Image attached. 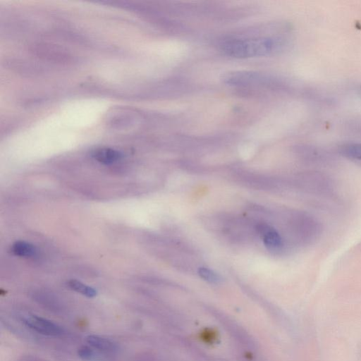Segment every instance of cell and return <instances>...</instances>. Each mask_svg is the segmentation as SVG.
I'll return each mask as SVG.
<instances>
[{"label": "cell", "instance_id": "10", "mask_svg": "<svg viewBox=\"0 0 361 361\" xmlns=\"http://www.w3.org/2000/svg\"><path fill=\"white\" fill-rule=\"evenodd\" d=\"M198 274L202 279L212 283H218L221 281L220 276L209 268L200 267Z\"/></svg>", "mask_w": 361, "mask_h": 361}, {"label": "cell", "instance_id": "12", "mask_svg": "<svg viewBox=\"0 0 361 361\" xmlns=\"http://www.w3.org/2000/svg\"><path fill=\"white\" fill-rule=\"evenodd\" d=\"M18 361H45L41 358L35 356H25L22 357Z\"/></svg>", "mask_w": 361, "mask_h": 361}, {"label": "cell", "instance_id": "9", "mask_svg": "<svg viewBox=\"0 0 361 361\" xmlns=\"http://www.w3.org/2000/svg\"><path fill=\"white\" fill-rule=\"evenodd\" d=\"M68 285L72 290L87 298H94L97 294V290L94 288L87 286L78 280H70L68 282Z\"/></svg>", "mask_w": 361, "mask_h": 361}, {"label": "cell", "instance_id": "4", "mask_svg": "<svg viewBox=\"0 0 361 361\" xmlns=\"http://www.w3.org/2000/svg\"><path fill=\"white\" fill-rule=\"evenodd\" d=\"M91 156L98 162L103 164H111L120 160L122 154L114 149L109 147H99L94 149Z\"/></svg>", "mask_w": 361, "mask_h": 361}, {"label": "cell", "instance_id": "6", "mask_svg": "<svg viewBox=\"0 0 361 361\" xmlns=\"http://www.w3.org/2000/svg\"><path fill=\"white\" fill-rule=\"evenodd\" d=\"M87 342L93 348L105 352H111L116 350V345L112 341L97 335H89L86 338Z\"/></svg>", "mask_w": 361, "mask_h": 361}, {"label": "cell", "instance_id": "11", "mask_svg": "<svg viewBox=\"0 0 361 361\" xmlns=\"http://www.w3.org/2000/svg\"><path fill=\"white\" fill-rule=\"evenodd\" d=\"M78 355L82 360L85 361L92 360L95 357L94 350L87 346L80 348L78 350Z\"/></svg>", "mask_w": 361, "mask_h": 361}, {"label": "cell", "instance_id": "7", "mask_svg": "<svg viewBox=\"0 0 361 361\" xmlns=\"http://www.w3.org/2000/svg\"><path fill=\"white\" fill-rule=\"evenodd\" d=\"M338 152L346 158L361 161V143L345 142L338 147Z\"/></svg>", "mask_w": 361, "mask_h": 361}, {"label": "cell", "instance_id": "8", "mask_svg": "<svg viewBox=\"0 0 361 361\" xmlns=\"http://www.w3.org/2000/svg\"><path fill=\"white\" fill-rule=\"evenodd\" d=\"M12 252L18 257H32L37 255L36 247L25 241H17L11 247Z\"/></svg>", "mask_w": 361, "mask_h": 361}, {"label": "cell", "instance_id": "2", "mask_svg": "<svg viewBox=\"0 0 361 361\" xmlns=\"http://www.w3.org/2000/svg\"><path fill=\"white\" fill-rule=\"evenodd\" d=\"M23 322L30 329L44 336H59L63 333L61 326L39 316L27 315L23 318Z\"/></svg>", "mask_w": 361, "mask_h": 361}, {"label": "cell", "instance_id": "3", "mask_svg": "<svg viewBox=\"0 0 361 361\" xmlns=\"http://www.w3.org/2000/svg\"><path fill=\"white\" fill-rule=\"evenodd\" d=\"M223 80L231 85L246 86L264 84L269 79L258 73L238 71L226 73Z\"/></svg>", "mask_w": 361, "mask_h": 361}, {"label": "cell", "instance_id": "5", "mask_svg": "<svg viewBox=\"0 0 361 361\" xmlns=\"http://www.w3.org/2000/svg\"><path fill=\"white\" fill-rule=\"evenodd\" d=\"M265 246L271 250H279L283 246L279 233L273 228L262 226L259 228Z\"/></svg>", "mask_w": 361, "mask_h": 361}, {"label": "cell", "instance_id": "1", "mask_svg": "<svg viewBox=\"0 0 361 361\" xmlns=\"http://www.w3.org/2000/svg\"><path fill=\"white\" fill-rule=\"evenodd\" d=\"M282 46L280 38L258 37L230 40L222 44L221 49L229 56L245 59L269 55Z\"/></svg>", "mask_w": 361, "mask_h": 361}]
</instances>
